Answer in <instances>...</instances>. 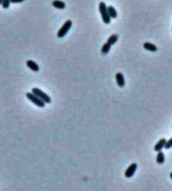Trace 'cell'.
<instances>
[{
  "label": "cell",
  "mask_w": 172,
  "mask_h": 191,
  "mask_svg": "<svg viewBox=\"0 0 172 191\" xmlns=\"http://www.w3.org/2000/svg\"><path fill=\"white\" fill-rule=\"evenodd\" d=\"M99 10L101 15L102 20L105 24H108L111 23V17L109 16L108 14V11H107V7H106V4L104 2H101L99 4Z\"/></svg>",
  "instance_id": "1"
},
{
  "label": "cell",
  "mask_w": 172,
  "mask_h": 191,
  "mask_svg": "<svg viewBox=\"0 0 172 191\" xmlns=\"http://www.w3.org/2000/svg\"><path fill=\"white\" fill-rule=\"evenodd\" d=\"M31 91L32 94H34L35 95H36V96H37L40 99H42L45 104H50V103L52 102V99H51L50 96H48L46 93H44V92L42 90H41V89H39L37 88H32Z\"/></svg>",
  "instance_id": "2"
},
{
  "label": "cell",
  "mask_w": 172,
  "mask_h": 191,
  "mask_svg": "<svg viewBox=\"0 0 172 191\" xmlns=\"http://www.w3.org/2000/svg\"><path fill=\"white\" fill-rule=\"evenodd\" d=\"M72 24H73V23H72V21L71 20H67L64 24H63V26L61 27V29H60L59 31H58V32H57V37L58 38H63L65 35H66V34H67L68 32L69 31V30L71 29V27H72Z\"/></svg>",
  "instance_id": "3"
},
{
  "label": "cell",
  "mask_w": 172,
  "mask_h": 191,
  "mask_svg": "<svg viewBox=\"0 0 172 191\" xmlns=\"http://www.w3.org/2000/svg\"><path fill=\"white\" fill-rule=\"evenodd\" d=\"M26 98L28 99L29 100L31 101L33 104H35L36 106H38V107L43 108L45 107V105H46V104L42 99H40L36 95L32 94V93H26Z\"/></svg>",
  "instance_id": "4"
},
{
  "label": "cell",
  "mask_w": 172,
  "mask_h": 191,
  "mask_svg": "<svg viewBox=\"0 0 172 191\" xmlns=\"http://www.w3.org/2000/svg\"><path fill=\"white\" fill-rule=\"evenodd\" d=\"M137 163H132L129 167L126 168V172H125V177L126 178H132L133 176L135 174V172L137 170Z\"/></svg>",
  "instance_id": "5"
},
{
  "label": "cell",
  "mask_w": 172,
  "mask_h": 191,
  "mask_svg": "<svg viewBox=\"0 0 172 191\" xmlns=\"http://www.w3.org/2000/svg\"><path fill=\"white\" fill-rule=\"evenodd\" d=\"M116 84L120 88H123L125 86V78L122 73H116Z\"/></svg>",
  "instance_id": "6"
},
{
  "label": "cell",
  "mask_w": 172,
  "mask_h": 191,
  "mask_svg": "<svg viewBox=\"0 0 172 191\" xmlns=\"http://www.w3.org/2000/svg\"><path fill=\"white\" fill-rule=\"evenodd\" d=\"M26 65L31 70H32L33 72H39V66L37 63L34 62V61H32V60H28L27 62H26Z\"/></svg>",
  "instance_id": "7"
},
{
  "label": "cell",
  "mask_w": 172,
  "mask_h": 191,
  "mask_svg": "<svg viewBox=\"0 0 172 191\" xmlns=\"http://www.w3.org/2000/svg\"><path fill=\"white\" fill-rule=\"evenodd\" d=\"M144 48L145 49V50L148 51V52H155L158 51L157 46H156L155 44L150 43V42H145V43H144Z\"/></svg>",
  "instance_id": "8"
},
{
  "label": "cell",
  "mask_w": 172,
  "mask_h": 191,
  "mask_svg": "<svg viewBox=\"0 0 172 191\" xmlns=\"http://www.w3.org/2000/svg\"><path fill=\"white\" fill-rule=\"evenodd\" d=\"M165 143H166V140H165V138H161V139L159 140L158 142L156 143V145L155 146V152H160V151L165 147Z\"/></svg>",
  "instance_id": "9"
},
{
  "label": "cell",
  "mask_w": 172,
  "mask_h": 191,
  "mask_svg": "<svg viewBox=\"0 0 172 191\" xmlns=\"http://www.w3.org/2000/svg\"><path fill=\"white\" fill-rule=\"evenodd\" d=\"M53 6L56 9H63L66 7V4L61 1V0H54L53 1Z\"/></svg>",
  "instance_id": "10"
},
{
  "label": "cell",
  "mask_w": 172,
  "mask_h": 191,
  "mask_svg": "<svg viewBox=\"0 0 172 191\" xmlns=\"http://www.w3.org/2000/svg\"><path fill=\"white\" fill-rule=\"evenodd\" d=\"M107 11H108V14H109V16L111 17V19H116L117 17L116 10L113 6H108L107 7Z\"/></svg>",
  "instance_id": "11"
},
{
  "label": "cell",
  "mask_w": 172,
  "mask_h": 191,
  "mask_svg": "<svg viewBox=\"0 0 172 191\" xmlns=\"http://www.w3.org/2000/svg\"><path fill=\"white\" fill-rule=\"evenodd\" d=\"M156 162L159 164H163L165 163V154L163 152H158L157 157H156Z\"/></svg>",
  "instance_id": "12"
},
{
  "label": "cell",
  "mask_w": 172,
  "mask_h": 191,
  "mask_svg": "<svg viewBox=\"0 0 172 191\" xmlns=\"http://www.w3.org/2000/svg\"><path fill=\"white\" fill-rule=\"evenodd\" d=\"M112 48V45H110L108 42H105L101 47V53L103 55H106L107 53H109L110 50Z\"/></svg>",
  "instance_id": "13"
},
{
  "label": "cell",
  "mask_w": 172,
  "mask_h": 191,
  "mask_svg": "<svg viewBox=\"0 0 172 191\" xmlns=\"http://www.w3.org/2000/svg\"><path fill=\"white\" fill-rule=\"evenodd\" d=\"M118 39H119V36H118V35L114 34V35H111L109 38H108V40H107V42H108V43H109L111 45H114V44H115V43H116L117 41H118Z\"/></svg>",
  "instance_id": "14"
},
{
  "label": "cell",
  "mask_w": 172,
  "mask_h": 191,
  "mask_svg": "<svg viewBox=\"0 0 172 191\" xmlns=\"http://www.w3.org/2000/svg\"><path fill=\"white\" fill-rule=\"evenodd\" d=\"M11 4V0H4L3 1V4H2V7L4 9H8L9 7V5Z\"/></svg>",
  "instance_id": "15"
},
{
  "label": "cell",
  "mask_w": 172,
  "mask_h": 191,
  "mask_svg": "<svg viewBox=\"0 0 172 191\" xmlns=\"http://www.w3.org/2000/svg\"><path fill=\"white\" fill-rule=\"evenodd\" d=\"M172 147V138L169 140V141H166V143L165 145V149H170Z\"/></svg>",
  "instance_id": "16"
},
{
  "label": "cell",
  "mask_w": 172,
  "mask_h": 191,
  "mask_svg": "<svg viewBox=\"0 0 172 191\" xmlns=\"http://www.w3.org/2000/svg\"><path fill=\"white\" fill-rule=\"evenodd\" d=\"M25 0H11V3L12 4H20V3H22Z\"/></svg>",
  "instance_id": "17"
},
{
  "label": "cell",
  "mask_w": 172,
  "mask_h": 191,
  "mask_svg": "<svg viewBox=\"0 0 172 191\" xmlns=\"http://www.w3.org/2000/svg\"><path fill=\"white\" fill-rule=\"evenodd\" d=\"M3 1H4V0H0V5H2V4H3Z\"/></svg>",
  "instance_id": "18"
},
{
  "label": "cell",
  "mask_w": 172,
  "mask_h": 191,
  "mask_svg": "<svg viewBox=\"0 0 172 191\" xmlns=\"http://www.w3.org/2000/svg\"><path fill=\"white\" fill-rule=\"evenodd\" d=\"M170 178H171V179H172V172H171V173H170Z\"/></svg>",
  "instance_id": "19"
}]
</instances>
